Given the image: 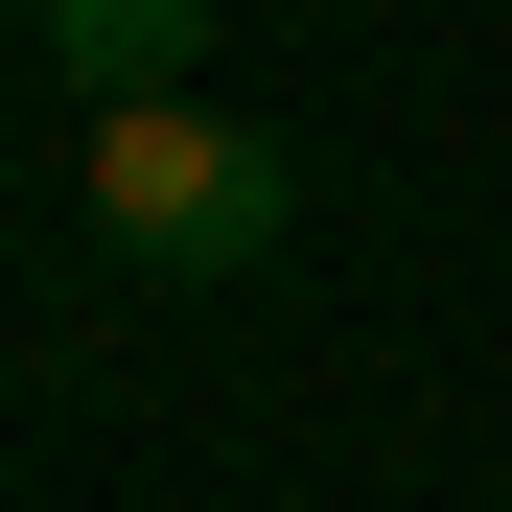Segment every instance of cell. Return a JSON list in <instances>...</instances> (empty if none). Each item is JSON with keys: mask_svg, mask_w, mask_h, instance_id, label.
<instances>
[{"mask_svg": "<svg viewBox=\"0 0 512 512\" xmlns=\"http://www.w3.org/2000/svg\"><path fill=\"white\" fill-rule=\"evenodd\" d=\"M280 140L256 117H210V94H117L94 117V233L140 256V280H256V256H280Z\"/></svg>", "mask_w": 512, "mask_h": 512, "instance_id": "6da1fadb", "label": "cell"}, {"mask_svg": "<svg viewBox=\"0 0 512 512\" xmlns=\"http://www.w3.org/2000/svg\"><path fill=\"white\" fill-rule=\"evenodd\" d=\"M187 47H210V0H24V70L47 94H187Z\"/></svg>", "mask_w": 512, "mask_h": 512, "instance_id": "7a4b0ae2", "label": "cell"}]
</instances>
